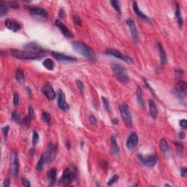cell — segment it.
Wrapping results in <instances>:
<instances>
[{
  "label": "cell",
  "mask_w": 187,
  "mask_h": 187,
  "mask_svg": "<svg viewBox=\"0 0 187 187\" xmlns=\"http://www.w3.org/2000/svg\"><path fill=\"white\" fill-rule=\"evenodd\" d=\"M110 4L112 5V7H113L114 9L115 10V11L117 12V13H118L119 14H121V6H120V3L118 1H114V0H112V1H110Z\"/></svg>",
  "instance_id": "4dcf8cb0"
},
{
  "label": "cell",
  "mask_w": 187,
  "mask_h": 187,
  "mask_svg": "<svg viewBox=\"0 0 187 187\" xmlns=\"http://www.w3.org/2000/svg\"><path fill=\"white\" fill-rule=\"evenodd\" d=\"M10 54L13 57L19 59H22V60H38L45 56V55L42 54L32 53L18 49H10Z\"/></svg>",
  "instance_id": "3957f363"
},
{
  "label": "cell",
  "mask_w": 187,
  "mask_h": 187,
  "mask_svg": "<svg viewBox=\"0 0 187 187\" xmlns=\"http://www.w3.org/2000/svg\"><path fill=\"white\" fill-rule=\"evenodd\" d=\"M39 134L37 133V131L33 132V135H32V144L34 145H36L37 144V143L39 142Z\"/></svg>",
  "instance_id": "e575fe53"
},
{
  "label": "cell",
  "mask_w": 187,
  "mask_h": 187,
  "mask_svg": "<svg viewBox=\"0 0 187 187\" xmlns=\"http://www.w3.org/2000/svg\"><path fill=\"white\" fill-rule=\"evenodd\" d=\"M110 149H111V154L113 156H118L120 153V149L117 143L116 138L115 135H112L110 137Z\"/></svg>",
  "instance_id": "44dd1931"
},
{
  "label": "cell",
  "mask_w": 187,
  "mask_h": 187,
  "mask_svg": "<svg viewBox=\"0 0 187 187\" xmlns=\"http://www.w3.org/2000/svg\"><path fill=\"white\" fill-rule=\"evenodd\" d=\"M119 110L121 115L122 116L123 120H124V123L127 127H130L132 126V118L131 112H130L129 107L126 103H122L120 105Z\"/></svg>",
  "instance_id": "52a82bcc"
},
{
  "label": "cell",
  "mask_w": 187,
  "mask_h": 187,
  "mask_svg": "<svg viewBox=\"0 0 187 187\" xmlns=\"http://www.w3.org/2000/svg\"><path fill=\"white\" fill-rule=\"evenodd\" d=\"M31 118H29V117L28 116V115H27V116H26L25 118H24V119L22 120V121H21V123H22L23 124H24V125H25V126H28V125H29L30 124V121H31Z\"/></svg>",
  "instance_id": "b9f144b4"
},
{
  "label": "cell",
  "mask_w": 187,
  "mask_h": 187,
  "mask_svg": "<svg viewBox=\"0 0 187 187\" xmlns=\"http://www.w3.org/2000/svg\"><path fill=\"white\" fill-rule=\"evenodd\" d=\"M158 48H159V56H160L161 64L162 65H165L167 64V62H168V57H167V54L166 52H165V48H163V46L160 43H158Z\"/></svg>",
  "instance_id": "7402d4cb"
},
{
  "label": "cell",
  "mask_w": 187,
  "mask_h": 187,
  "mask_svg": "<svg viewBox=\"0 0 187 187\" xmlns=\"http://www.w3.org/2000/svg\"><path fill=\"white\" fill-rule=\"evenodd\" d=\"M42 92L44 95L47 97V99L49 100H54L56 97V93L53 89L52 86L50 84H46L42 87Z\"/></svg>",
  "instance_id": "ac0fdd59"
},
{
  "label": "cell",
  "mask_w": 187,
  "mask_h": 187,
  "mask_svg": "<svg viewBox=\"0 0 187 187\" xmlns=\"http://www.w3.org/2000/svg\"><path fill=\"white\" fill-rule=\"evenodd\" d=\"M180 126L183 129V130H186L187 127V121L186 119H183L180 121Z\"/></svg>",
  "instance_id": "bcb514c9"
},
{
  "label": "cell",
  "mask_w": 187,
  "mask_h": 187,
  "mask_svg": "<svg viewBox=\"0 0 187 187\" xmlns=\"http://www.w3.org/2000/svg\"><path fill=\"white\" fill-rule=\"evenodd\" d=\"M173 94L178 98L183 99L186 97L187 83L185 80H180L178 82L173 89Z\"/></svg>",
  "instance_id": "8992f818"
},
{
  "label": "cell",
  "mask_w": 187,
  "mask_h": 187,
  "mask_svg": "<svg viewBox=\"0 0 187 187\" xmlns=\"http://www.w3.org/2000/svg\"><path fill=\"white\" fill-rule=\"evenodd\" d=\"M102 103L104 105V107L105 109L107 110V112H110V103H109V101L107 100V99L105 98L104 97H102Z\"/></svg>",
  "instance_id": "d6a6232c"
},
{
  "label": "cell",
  "mask_w": 187,
  "mask_h": 187,
  "mask_svg": "<svg viewBox=\"0 0 187 187\" xmlns=\"http://www.w3.org/2000/svg\"><path fill=\"white\" fill-rule=\"evenodd\" d=\"M111 69L115 78L121 83H127L130 81V77L127 73L126 69L118 64H112Z\"/></svg>",
  "instance_id": "277c9868"
},
{
  "label": "cell",
  "mask_w": 187,
  "mask_h": 187,
  "mask_svg": "<svg viewBox=\"0 0 187 187\" xmlns=\"http://www.w3.org/2000/svg\"><path fill=\"white\" fill-rule=\"evenodd\" d=\"M89 121H90V122L92 123V124H94V125L96 126L97 124V118H96V117L93 115H90V116H89Z\"/></svg>",
  "instance_id": "ee69618b"
},
{
  "label": "cell",
  "mask_w": 187,
  "mask_h": 187,
  "mask_svg": "<svg viewBox=\"0 0 187 187\" xmlns=\"http://www.w3.org/2000/svg\"><path fill=\"white\" fill-rule=\"evenodd\" d=\"M181 175L182 177H186L187 176V169L186 168H183L181 170Z\"/></svg>",
  "instance_id": "c3c4849f"
},
{
  "label": "cell",
  "mask_w": 187,
  "mask_h": 187,
  "mask_svg": "<svg viewBox=\"0 0 187 187\" xmlns=\"http://www.w3.org/2000/svg\"><path fill=\"white\" fill-rule=\"evenodd\" d=\"M137 101H138V105H139L140 107L141 108H143L144 107V102H143V92L142 89L140 87L138 88L137 89Z\"/></svg>",
  "instance_id": "484cf974"
},
{
  "label": "cell",
  "mask_w": 187,
  "mask_h": 187,
  "mask_svg": "<svg viewBox=\"0 0 187 187\" xmlns=\"http://www.w3.org/2000/svg\"><path fill=\"white\" fill-rule=\"evenodd\" d=\"M55 25L60 29L61 32L62 33V34H63L65 37L68 38V39H71V38L74 37L72 33L69 30V29H68L60 20H56Z\"/></svg>",
  "instance_id": "9a60e30c"
},
{
  "label": "cell",
  "mask_w": 187,
  "mask_h": 187,
  "mask_svg": "<svg viewBox=\"0 0 187 187\" xmlns=\"http://www.w3.org/2000/svg\"><path fill=\"white\" fill-rule=\"evenodd\" d=\"M103 53H104V54H105V55L114 56V57L117 58V59H121V60L124 61V62H127V63H129V64L133 63V59H132L131 57H130V56H128L124 55L122 53L117 51V50L107 49L105 50V51H103Z\"/></svg>",
  "instance_id": "ba28073f"
},
{
  "label": "cell",
  "mask_w": 187,
  "mask_h": 187,
  "mask_svg": "<svg viewBox=\"0 0 187 187\" xmlns=\"http://www.w3.org/2000/svg\"><path fill=\"white\" fill-rule=\"evenodd\" d=\"M10 186V180L9 178H7L4 180V183H3L2 186L3 187H9Z\"/></svg>",
  "instance_id": "7dc6e473"
},
{
  "label": "cell",
  "mask_w": 187,
  "mask_h": 187,
  "mask_svg": "<svg viewBox=\"0 0 187 187\" xmlns=\"http://www.w3.org/2000/svg\"><path fill=\"white\" fill-rule=\"evenodd\" d=\"M7 5L8 7H12V8H14V9H17L19 7V4L17 1H8L7 2Z\"/></svg>",
  "instance_id": "74e56055"
},
{
  "label": "cell",
  "mask_w": 187,
  "mask_h": 187,
  "mask_svg": "<svg viewBox=\"0 0 187 187\" xmlns=\"http://www.w3.org/2000/svg\"><path fill=\"white\" fill-rule=\"evenodd\" d=\"M74 178H75V173L71 169L67 168L62 173L60 181L64 185H69L72 183Z\"/></svg>",
  "instance_id": "30bf717a"
},
{
  "label": "cell",
  "mask_w": 187,
  "mask_h": 187,
  "mask_svg": "<svg viewBox=\"0 0 187 187\" xmlns=\"http://www.w3.org/2000/svg\"><path fill=\"white\" fill-rule=\"evenodd\" d=\"M59 17L61 18V19H63V18L65 16L64 11H63L62 10H60V11H59Z\"/></svg>",
  "instance_id": "f907efd6"
},
{
  "label": "cell",
  "mask_w": 187,
  "mask_h": 187,
  "mask_svg": "<svg viewBox=\"0 0 187 187\" xmlns=\"http://www.w3.org/2000/svg\"><path fill=\"white\" fill-rule=\"evenodd\" d=\"M138 142H139V139H138V135L135 132L131 133L127 139V148L130 150H133L136 148Z\"/></svg>",
  "instance_id": "5bb4252c"
},
{
  "label": "cell",
  "mask_w": 187,
  "mask_h": 187,
  "mask_svg": "<svg viewBox=\"0 0 187 187\" xmlns=\"http://www.w3.org/2000/svg\"><path fill=\"white\" fill-rule=\"evenodd\" d=\"M28 116L31 119H33V118H34V116H35V113H34V109H33V107H32V106H29V107Z\"/></svg>",
  "instance_id": "f35d334b"
},
{
  "label": "cell",
  "mask_w": 187,
  "mask_h": 187,
  "mask_svg": "<svg viewBox=\"0 0 187 187\" xmlns=\"http://www.w3.org/2000/svg\"><path fill=\"white\" fill-rule=\"evenodd\" d=\"M76 85H77V88L80 89V91L81 92H83L85 90V86H84V83L81 81V80H76Z\"/></svg>",
  "instance_id": "8d00e7d4"
},
{
  "label": "cell",
  "mask_w": 187,
  "mask_h": 187,
  "mask_svg": "<svg viewBox=\"0 0 187 187\" xmlns=\"http://www.w3.org/2000/svg\"><path fill=\"white\" fill-rule=\"evenodd\" d=\"M29 12L32 15L34 16H37L39 17H42L45 19L48 17V12L45 10V9L42 8V7H29Z\"/></svg>",
  "instance_id": "d6986e66"
},
{
  "label": "cell",
  "mask_w": 187,
  "mask_h": 187,
  "mask_svg": "<svg viewBox=\"0 0 187 187\" xmlns=\"http://www.w3.org/2000/svg\"><path fill=\"white\" fill-rule=\"evenodd\" d=\"M22 184L26 187H31V183H30L29 181H28L26 178L22 179Z\"/></svg>",
  "instance_id": "f6af8a7d"
},
{
  "label": "cell",
  "mask_w": 187,
  "mask_h": 187,
  "mask_svg": "<svg viewBox=\"0 0 187 187\" xmlns=\"http://www.w3.org/2000/svg\"><path fill=\"white\" fill-rule=\"evenodd\" d=\"M16 78L19 83H24V80H25V76H24V73L21 69H16Z\"/></svg>",
  "instance_id": "f1b7e54d"
},
{
  "label": "cell",
  "mask_w": 187,
  "mask_h": 187,
  "mask_svg": "<svg viewBox=\"0 0 187 187\" xmlns=\"http://www.w3.org/2000/svg\"><path fill=\"white\" fill-rule=\"evenodd\" d=\"M66 145H67V148L68 150L70 149L71 145H70V143H69V141H67V142H66Z\"/></svg>",
  "instance_id": "816d5d0a"
},
{
  "label": "cell",
  "mask_w": 187,
  "mask_h": 187,
  "mask_svg": "<svg viewBox=\"0 0 187 187\" xmlns=\"http://www.w3.org/2000/svg\"><path fill=\"white\" fill-rule=\"evenodd\" d=\"M159 146H160L161 150H162L163 153H168L169 151V145L165 138H162V139H161Z\"/></svg>",
  "instance_id": "83f0119b"
},
{
  "label": "cell",
  "mask_w": 187,
  "mask_h": 187,
  "mask_svg": "<svg viewBox=\"0 0 187 187\" xmlns=\"http://www.w3.org/2000/svg\"><path fill=\"white\" fill-rule=\"evenodd\" d=\"M132 8H133V10L134 12H135V14H136L140 19L145 20V21H149V19H148V16H145V15L140 10L139 7H138V4H137V2H135V1L133 2V4H132Z\"/></svg>",
  "instance_id": "cb8c5ba5"
},
{
  "label": "cell",
  "mask_w": 187,
  "mask_h": 187,
  "mask_svg": "<svg viewBox=\"0 0 187 187\" xmlns=\"http://www.w3.org/2000/svg\"><path fill=\"white\" fill-rule=\"evenodd\" d=\"M72 46L76 52L86 57L89 60L92 62L97 61V55L95 54V51L84 42H82L80 41H74L72 42Z\"/></svg>",
  "instance_id": "7a4b0ae2"
},
{
  "label": "cell",
  "mask_w": 187,
  "mask_h": 187,
  "mask_svg": "<svg viewBox=\"0 0 187 187\" xmlns=\"http://www.w3.org/2000/svg\"><path fill=\"white\" fill-rule=\"evenodd\" d=\"M10 170L14 177H17L19 174V160L18 153L16 150H12L10 158Z\"/></svg>",
  "instance_id": "5b68a950"
},
{
  "label": "cell",
  "mask_w": 187,
  "mask_h": 187,
  "mask_svg": "<svg viewBox=\"0 0 187 187\" xmlns=\"http://www.w3.org/2000/svg\"><path fill=\"white\" fill-rule=\"evenodd\" d=\"M12 119L16 123H21V117H20L19 113L18 112L14 111L12 113Z\"/></svg>",
  "instance_id": "836d02e7"
},
{
  "label": "cell",
  "mask_w": 187,
  "mask_h": 187,
  "mask_svg": "<svg viewBox=\"0 0 187 187\" xmlns=\"http://www.w3.org/2000/svg\"><path fill=\"white\" fill-rule=\"evenodd\" d=\"M73 20H74V22L75 23V24H77V25L78 26H81V20H80V18L78 16H75L73 18Z\"/></svg>",
  "instance_id": "7bdbcfd3"
},
{
  "label": "cell",
  "mask_w": 187,
  "mask_h": 187,
  "mask_svg": "<svg viewBox=\"0 0 187 187\" xmlns=\"http://www.w3.org/2000/svg\"><path fill=\"white\" fill-rule=\"evenodd\" d=\"M7 8H8V5H7V2H4V1H0V16H3L5 15L7 12Z\"/></svg>",
  "instance_id": "f546056e"
},
{
  "label": "cell",
  "mask_w": 187,
  "mask_h": 187,
  "mask_svg": "<svg viewBox=\"0 0 187 187\" xmlns=\"http://www.w3.org/2000/svg\"><path fill=\"white\" fill-rule=\"evenodd\" d=\"M42 119H43V121H45L46 124H48V125H50L51 121V115H50V114L48 113V112H44L43 113H42Z\"/></svg>",
  "instance_id": "1f68e13d"
},
{
  "label": "cell",
  "mask_w": 187,
  "mask_h": 187,
  "mask_svg": "<svg viewBox=\"0 0 187 187\" xmlns=\"http://www.w3.org/2000/svg\"><path fill=\"white\" fill-rule=\"evenodd\" d=\"M9 130H10V127H9V126H5V127H2V129H1V131H2V132H3V135H4V138H7V136H8Z\"/></svg>",
  "instance_id": "ab89813d"
},
{
  "label": "cell",
  "mask_w": 187,
  "mask_h": 187,
  "mask_svg": "<svg viewBox=\"0 0 187 187\" xmlns=\"http://www.w3.org/2000/svg\"><path fill=\"white\" fill-rule=\"evenodd\" d=\"M51 56L56 59L58 61H61V62H75L76 59L72 56L64 55L63 54H61V53L56 52V51H52L51 52Z\"/></svg>",
  "instance_id": "e0dca14e"
},
{
  "label": "cell",
  "mask_w": 187,
  "mask_h": 187,
  "mask_svg": "<svg viewBox=\"0 0 187 187\" xmlns=\"http://www.w3.org/2000/svg\"><path fill=\"white\" fill-rule=\"evenodd\" d=\"M56 153H57V148H56V145H54L52 143L48 144L46 150L41 156L40 159L38 162L37 168H36L37 171H40L43 169L45 165H49L51 162H54L56 156Z\"/></svg>",
  "instance_id": "6da1fadb"
},
{
  "label": "cell",
  "mask_w": 187,
  "mask_h": 187,
  "mask_svg": "<svg viewBox=\"0 0 187 187\" xmlns=\"http://www.w3.org/2000/svg\"><path fill=\"white\" fill-rule=\"evenodd\" d=\"M57 105L59 108L63 110V111H67V110H69V105H68L66 99H65L64 93L61 89L58 91Z\"/></svg>",
  "instance_id": "8fae6325"
},
{
  "label": "cell",
  "mask_w": 187,
  "mask_h": 187,
  "mask_svg": "<svg viewBox=\"0 0 187 187\" xmlns=\"http://www.w3.org/2000/svg\"><path fill=\"white\" fill-rule=\"evenodd\" d=\"M42 64L45 67V68H46L48 70H53L54 69V66H55L54 61L51 59H49V58L45 59L42 62Z\"/></svg>",
  "instance_id": "4316f807"
},
{
  "label": "cell",
  "mask_w": 187,
  "mask_h": 187,
  "mask_svg": "<svg viewBox=\"0 0 187 187\" xmlns=\"http://www.w3.org/2000/svg\"><path fill=\"white\" fill-rule=\"evenodd\" d=\"M178 137L181 140H183L185 137H186V135H185V133L183 132H180L178 133Z\"/></svg>",
  "instance_id": "681fc988"
},
{
  "label": "cell",
  "mask_w": 187,
  "mask_h": 187,
  "mask_svg": "<svg viewBox=\"0 0 187 187\" xmlns=\"http://www.w3.org/2000/svg\"><path fill=\"white\" fill-rule=\"evenodd\" d=\"M126 24L128 26L129 28H130V32H131L132 34V37L133 38L134 41L135 42H139V35H138V29H137L136 25H135V23L134 22V21L130 18L127 19L126 21Z\"/></svg>",
  "instance_id": "4fadbf2b"
},
{
  "label": "cell",
  "mask_w": 187,
  "mask_h": 187,
  "mask_svg": "<svg viewBox=\"0 0 187 187\" xmlns=\"http://www.w3.org/2000/svg\"><path fill=\"white\" fill-rule=\"evenodd\" d=\"M148 105H149V112L150 115L153 119H156V116H157V107H156V105L153 100H150L148 101Z\"/></svg>",
  "instance_id": "603a6c76"
},
{
  "label": "cell",
  "mask_w": 187,
  "mask_h": 187,
  "mask_svg": "<svg viewBox=\"0 0 187 187\" xmlns=\"http://www.w3.org/2000/svg\"><path fill=\"white\" fill-rule=\"evenodd\" d=\"M112 123H113L114 124H118V120L117 119V118H114V119H112Z\"/></svg>",
  "instance_id": "f5cc1de1"
},
{
  "label": "cell",
  "mask_w": 187,
  "mask_h": 187,
  "mask_svg": "<svg viewBox=\"0 0 187 187\" xmlns=\"http://www.w3.org/2000/svg\"><path fill=\"white\" fill-rule=\"evenodd\" d=\"M165 186H170V187L171 186H170V185H169V184H165Z\"/></svg>",
  "instance_id": "db71d44e"
},
{
  "label": "cell",
  "mask_w": 187,
  "mask_h": 187,
  "mask_svg": "<svg viewBox=\"0 0 187 187\" xmlns=\"http://www.w3.org/2000/svg\"><path fill=\"white\" fill-rule=\"evenodd\" d=\"M26 51L32 53H37V54H43L46 50L42 48L41 45H38L36 42H29L26 44L24 47Z\"/></svg>",
  "instance_id": "7c38bea8"
},
{
  "label": "cell",
  "mask_w": 187,
  "mask_h": 187,
  "mask_svg": "<svg viewBox=\"0 0 187 187\" xmlns=\"http://www.w3.org/2000/svg\"><path fill=\"white\" fill-rule=\"evenodd\" d=\"M138 159L145 165V167L148 168H153L157 163V156L156 155H148V156H143L140 154L138 156Z\"/></svg>",
  "instance_id": "9c48e42d"
},
{
  "label": "cell",
  "mask_w": 187,
  "mask_h": 187,
  "mask_svg": "<svg viewBox=\"0 0 187 187\" xmlns=\"http://www.w3.org/2000/svg\"><path fill=\"white\" fill-rule=\"evenodd\" d=\"M176 18L177 19L178 24L179 26V28L181 29L183 27V18H182V14L181 12L180 7H179L178 4H176Z\"/></svg>",
  "instance_id": "d4e9b609"
},
{
  "label": "cell",
  "mask_w": 187,
  "mask_h": 187,
  "mask_svg": "<svg viewBox=\"0 0 187 187\" xmlns=\"http://www.w3.org/2000/svg\"><path fill=\"white\" fill-rule=\"evenodd\" d=\"M118 178L119 177H118V175H114V176H112L111 178L109 180L108 183H107V185H108V186H112V185H113L114 183H116V182L118 181Z\"/></svg>",
  "instance_id": "d590c367"
},
{
  "label": "cell",
  "mask_w": 187,
  "mask_h": 187,
  "mask_svg": "<svg viewBox=\"0 0 187 187\" xmlns=\"http://www.w3.org/2000/svg\"><path fill=\"white\" fill-rule=\"evenodd\" d=\"M56 178H57V170H56V169H51L47 174V181H48V186H52L55 184Z\"/></svg>",
  "instance_id": "ffe728a7"
},
{
  "label": "cell",
  "mask_w": 187,
  "mask_h": 187,
  "mask_svg": "<svg viewBox=\"0 0 187 187\" xmlns=\"http://www.w3.org/2000/svg\"><path fill=\"white\" fill-rule=\"evenodd\" d=\"M4 25L9 30L14 32H17L20 31L21 28L20 23L13 19H6L4 21Z\"/></svg>",
  "instance_id": "2e32d148"
},
{
  "label": "cell",
  "mask_w": 187,
  "mask_h": 187,
  "mask_svg": "<svg viewBox=\"0 0 187 187\" xmlns=\"http://www.w3.org/2000/svg\"><path fill=\"white\" fill-rule=\"evenodd\" d=\"M19 103V96L17 93L13 94V105L17 106Z\"/></svg>",
  "instance_id": "60d3db41"
}]
</instances>
